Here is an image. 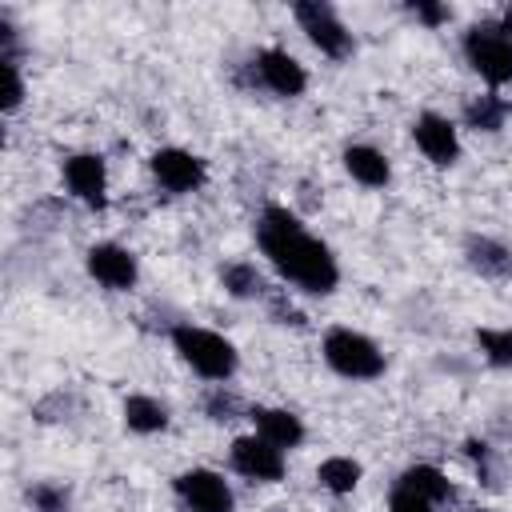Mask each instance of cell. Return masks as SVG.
Wrapping results in <instances>:
<instances>
[{
	"label": "cell",
	"mask_w": 512,
	"mask_h": 512,
	"mask_svg": "<svg viewBox=\"0 0 512 512\" xmlns=\"http://www.w3.org/2000/svg\"><path fill=\"white\" fill-rule=\"evenodd\" d=\"M256 244L268 256V264L288 280L292 288L308 296H332L340 284V264L324 240H316L296 212L284 204H268L256 220Z\"/></svg>",
	"instance_id": "6da1fadb"
},
{
	"label": "cell",
	"mask_w": 512,
	"mask_h": 512,
	"mask_svg": "<svg viewBox=\"0 0 512 512\" xmlns=\"http://www.w3.org/2000/svg\"><path fill=\"white\" fill-rule=\"evenodd\" d=\"M168 336H172V348L180 352V360H184L196 376H204V380H212V384H224V380L236 376L240 352H236V344L224 340L220 332L200 328V324H172Z\"/></svg>",
	"instance_id": "7a4b0ae2"
},
{
	"label": "cell",
	"mask_w": 512,
	"mask_h": 512,
	"mask_svg": "<svg viewBox=\"0 0 512 512\" xmlns=\"http://www.w3.org/2000/svg\"><path fill=\"white\" fill-rule=\"evenodd\" d=\"M320 352H324V364L336 376H344V380H376V376H384V352H380V344L372 336L356 332V328H344V324L328 328Z\"/></svg>",
	"instance_id": "3957f363"
},
{
	"label": "cell",
	"mask_w": 512,
	"mask_h": 512,
	"mask_svg": "<svg viewBox=\"0 0 512 512\" xmlns=\"http://www.w3.org/2000/svg\"><path fill=\"white\" fill-rule=\"evenodd\" d=\"M460 52L484 84H492V88L512 84V36L500 24H492V20L472 24L460 40Z\"/></svg>",
	"instance_id": "277c9868"
},
{
	"label": "cell",
	"mask_w": 512,
	"mask_h": 512,
	"mask_svg": "<svg viewBox=\"0 0 512 512\" xmlns=\"http://www.w3.org/2000/svg\"><path fill=\"white\" fill-rule=\"evenodd\" d=\"M292 16H296L300 32L308 36V44L320 56H328V60H348L352 56L356 40H352L348 24L336 16L332 4H324V0H300V4H292Z\"/></svg>",
	"instance_id": "5b68a950"
},
{
	"label": "cell",
	"mask_w": 512,
	"mask_h": 512,
	"mask_svg": "<svg viewBox=\"0 0 512 512\" xmlns=\"http://www.w3.org/2000/svg\"><path fill=\"white\" fill-rule=\"evenodd\" d=\"M172 492H176L184 512H232L236 508V496H232L228 480L212 468H184L172 480Z\"/></svg>",
	"instance_id": "8992f818"
},
{
	"label": "cell",
	"mask_w": 512,
	"mask_h": 512,
	"mask_svg": "<svg viewBox=\"0 0 512 512\" xmlns=\"http://www.w3.org/2000/svg\"><path fill=\"white\" fill-rule=\"evenodd\" d=\"M248 72H252V80H256L260 88H268L272 96H284V100H296V96L308 88L304 64H300L292 52H284V48H260V52L252 56Z\"/></svg>",
	"instance_id": "52a82bcc"
},
{
	"label": "cell",
	"mask_w": 512,
	"mask_h": 512,
	"mask_svg": "<svg viewBox=\"0 0 512 512\" xmlns=\"http://www.w3.org/2000/svg\"><path fill=\"white\" fill-rule=\"evenodd\" d=\"M228 464H232L244 480H256V484H276V480H284V468H288L284 452H280L276 444H268L264 436H256V432L232 440Z\"/></svg>",
	"instance_id": "ba28073f"
},
{
	"label": "cell",
	"mask_w": 512,
	"mask_h": 512,
	"mask_svg": "<svg viewBox=\"0 0 512 512\" xmlns=\"http://www.w3.org/2000/svg\"><path fill=\"white\" fill-rule=\"evenodd\" d=\"M156 184L172 196H184V192H196L204 180H208V164L196 156V152H184V148H156L152 160H148Z\"/></svg>",
	"instance_id": "9c48e42d"
},
{
	"label": "cell",
	"mask_w": 512,
	"mask_h": 512,
	"mask_svg": "<svg viewBox=\"0 0 512 512\" xmlns=\"http://www.w3.org/2000/svg\"><path fill=\"white\" fill-rule=\"evenodd\" d=\"M60 172H64L68 192L84 208H96L100 212L108 204V168H104V156L100 152H72V156H64Z\"/></svg>",
	"instance_id": "30bf717a"
},
{
	"label": "cell",
	"mask_w": 512,
	"mask_h": 512,
	"mask_svg": "<svg viewBox=\"0 0 512 512\" xmlns=\"http://www.w3.org/2000/svg\"><path fill=\"white\" fill-rule=\"evenodd\" d=\"M88 264V276L96 284H104L108 292H128L136 280H140V264H136V252L124 248V244H112V240H100L88 248L84 256Z\"/></svg>",
	"instance_id": "8fae6325"
},
{
	"label": "cell",
	"mask_w": 512,
	"mask_h": 512,
	"mask_svg": "<svg viewBox=\"0 0 512 512\" xmlns=\"http://www.w3.org/2000/svg\"><path fill=\"white\" fill-rule=\"evenodd\" d=\"M412 140L416 148L424 152V160H432L436 168H452L460 160V136H456V124L440 112H420L412 120Z\"/></svg>",
	"instance_id": "7c38bea8"
},
{
	"label": "cell",
	"mask_w": 512,
	"mask_h": 512,
	"mask_svg": "<svg viewBox=\"0 0 512 512\" xmlns=\"http://www.w3.org/2000/svg\"><path fill=\"white\" fill-rule=\"evenodd\" d=\"M464 260L484 280H512V248L496 236H464Z\"/></svg>",
	"instance_id": "4fadbf2b"
},
{
	"label": "cell",
	"mask_w": 512,
	"mask_h": 512,
	"mask_svg": "<svg viewBox=\"0 0 512 512\" xmlns=\"http://www.w3.org/2000/svg\"><path fill=\"white\" fill-rule=\"evenodd\" d=\"M252 424H256V436H264L268 444H276L280 452L284 448H300L304 444V420L296 416V412H288V408H268V404H256L252 412Z\"/></svg>",
	"instance_id": "5bb4252c"
},
{
	"label": "cell",
	"mask_w": 512,
	"mask_h": 512,
	"mask_svg": "<svg viewBox=\"0 0 512 512\" xmlns=\"http://www.w3.org/2000/svg\"><path fill=\"white\" fill-rule=\"evenodd\" d=\"M340 160H344L348 176H352L356 184H364V188H384V184L392 180L388 156H384L380 148H372V144H348Z\"/></svg>",
	"instance_id": "9a60e30c"
},
{
	"label": "cell",
	"mask_w": 512,
	"mask_h": 512,
	"mask_svg": "<svg viewBox=\"0 0 512 512\" xmlns=\"http://www.w3.org/2000/svg\"><path fill=\"white\" fill-rule=\"evenodd\" d=\"M168 408L156 400V396H144V392H132L128 400H124V424H128V432H136V436H152V432H164L168 428Z\"/></svg>",
	"instance_id": "2e32d148"
},
{
	"label": "cell",
	"mask_w": 512,
	"mask_h": 512,
	"mask_svg": "<svg viewBox=\"0 0 512 512\" xmlns=\"http://www.w3.org/2000/svg\"><path fill=\"white\" fill-rule=\"evenodd\" d=\"M512 104L496 92H484V96H468L464 100V124L476 128V132H500L504 120H508Z\"/></svg>",
	"instance_id": "e0dca14e"
},
{
	"label": "cell",
	"mask_w": 512,
	"mask_h": 512,
	"mask_svg": "<svg viewBox=\"0 0 512 512\" xmlns=\"http://www.w3.org/2000/svg\"><path fill=\"white\" fill-rule=\"evenodd\" d=\"M400 484L412 488V492H420V496L432 500V504H444V500L456 496L452 480H448L436 464H412V468H404V472H400Z\"/></svg>",
	"instance_id": "ac0fdd59"
},
{
	"label": "cell",
	"mask_w": 512,
	"mask_h": 512,
	"mask_svg": "<svg viewBox=\"0 0 512 512\" xmlns=\"http://www.w3.org/2000/svg\"><path fill=\"white\" fill-rule=\"evenodd\" d=\"M220 284H224V292L236 296V300H260V296H268V284H264L260 268L248 264V260L224 264V268H220Z\"/></svg>",
	"instance_id": "d6986e66"
},
{
	"label": "cell",
	"mask_w": 512,
	"mask_h": 512,
	"mask_svg": "<svg viewBox=\"0 0 512 512\" xmlns=\"http://www.w3.org/2000/svg\"><path fill=\"white\" fill-rule=\"evenodd\" d=\"M360 476H364V468H360L352 456H328V460H320V468H316L320 488L332 492V496H348V492H356Z\"/></svg>",
	"instance_id": "ffe728a7"
},
{
	"label": "cell",
	"mask_w": 512,
	"mask_h": 512,
	"mask_svg": "<svg viewBox=\"0 0 512 512\" xmlns=\"http://www.w3.org/2000/svg\"><path fill=\"white\" fill-rule=\"evenodd\" d=\"M476 348L492 368H512V328H476Z\"/></svg>",
	"instance_id": "44dd1931"
},
{
	"label": "cell",
	"mask_w": 512,
	"mask_h": 512,
	"mask_svg": "<svg viewBox=\"0 0 512 512\" xmlns=\"http://www.w3.org/2000/svg\"><path fill=\"white\" fill-rule=\"evenodd\" d=\"M68 500H72V492H68L64 484H56V480H40V484L28 488V504H32L36 512H64Z\"/></svg>",
	"instance_id": "7402d4cb"
},
{
	"label": "cell",
	"mask_w": 512,
	"mask_h": 512,
	"mask_svg": "<svg viewBox=\"0 0 512 512\" xmlns=\"http://www.w3.org/2000/svg\"><path fill=\"white\" fill-rule=\"evenodd\" d=\"M0 76H4L0 108H4V112H16V108L24 104V76H20V60H0Z\"/></svg>",
	"instance_id": "603a6c76"
},
{
	"label": "cell",
	"mask_w": 512,
	"mask_h": 512,
	"mask_svg": "<svg viewBox=\"0 0 512 512\" xmlns=\"http://www.w3.org/2000/svg\"><path fill=\"white\" fill-rule=\"evenodd\" d=\"M204 412H208V420H216V424L236 420V412H240V396H236V392H228L224 384H216V388L204 396Z\"/></svg>",
	"instance_id": "cb8c5ba5"
},
{
	"label": "cell",
	"mask_w": 512,
	"mask_h": 512,
	"mask_svg": "<svg viewBox=\"0 0 512 512\" xmlns=\"http://www.w3.org/2000/svg\"><path fill=\"white\" fill-rule=\"evenodd\" d=\"M388 512H436V504L424 500L420 492H412V488H404V484L396 480L392 492H388Z\"/></svg>",
	"instance_id": "d4e9b609"
},
{
	"label": "cell",
	"mask_w": 512,
	"mask_h": 512,
	"mask_svg": "<svg viewBox=\"0 0 512 512\" xmlns=\"http://www.w3.org/2000/svg\"><path fill=\"white\" fill-rule=\"evenodd\" d=\"M464 456L472 460V468L480 472V480L488 488H496V464H492V448L484 440H464Z\"/></svg>",
	"instance_id": "484cf974"
},
{
	"label": "cell",
	"mask_w": 512,
	"mask_h": 512,
	"mask_svg": "<svg viewBox=\"0 0 512 512\" xmlns=\"http://www.w3.org/2000/svg\"><path fill=\"white\" fill-rule=\"evenodd\" d=\"M408 12H412L420 24H428V28H440V24L452 20V8H448V4H432V0H416V4H408Z\"/></svg>",
	"instance_id": "4316f807"
},
{
	"label": "cell",
	"mask_w": 512,
	"mask_h": 512,
	"mask_svg": "<svg viewBox=\"0 0 512 512\" xmlns=\"http://www.w3.org/2000/svg\"><path fill=\"white\" fill-rule=\"evenodd\" d=\"M268 300H272V312L280 316V324H304V316L284 300V296H276V292H268Z\"/></svg>",
	"instance_id": "83f0119b"
},
{
	"label": "cell",
	"mask_w": 512,
	"mask_h": 512,
	"mask_svg": "<svg viewBox=\"0 0 512 512\" xmlns=\"http://www.w3.org/2000/svg\"><path fill=\"white\" fill-rule=\"evenodd\" d=\"M500 28H504V32H508V36H512V4H508V8H504V16H500Z\"/></svg>",
	"instance_id": "f1b7e54d"
},
{
	"label": "cell",
	"mask_w": 512,
	"mask_h": 512,
	"mask_svg": "<svg viewBox=\"0 0 512 512\" xmlns=\"http://www.w3.org/2000/svg\"><path fill=\"white\" fill-rule=\"evenodd\" d=\"M480 512H496V508H480Z\"/></svg>",
	"instance_id": "f546056e"
}]
</instances>
